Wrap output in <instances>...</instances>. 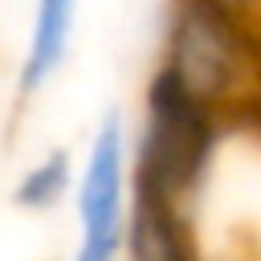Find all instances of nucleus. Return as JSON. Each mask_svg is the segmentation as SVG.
<instances>
[{"label":"nucleus","instance_id":"1","mask_svg":"<svg viewBox=\"0 0 261 261\" xmlns=\"http://www.w3.org/2000/svg\"><path fill=\"white\" fill-rule=\"evenodd\" d=\"M261 65L253 29H245L216 0H175L167 20L163 69L208 110L232 114L245 77Z\"/></svg>","mask_w":261,"mask_h":261},{"label":"nucleus","instance_id":"2","mask_svg":"<svg viewBox=\"0 0 261 261\" xmlns=\"http://www.w3.org/2000/svg\"><path fill=\"white\" fill-rule=\"evenodd\" d=\"M122 192H126V139H122L118 110H106V118L94 135V147H90L82 192H77V216H82L77 261H114L118 257V249L126 241Z\"/></svg>","mask_w":261,"mask_h":261},{"label":"nucleus","instance_id":"3","mask_svg":"<svg viewBox=\"0 0 261 261\" xmlns=\"http://www.w3.org/2000/svg\"><path fill=\"white\" fill-rule=\"evenodd\" d=\"M126 253L130 261H200L192 220L179 208L139 192L126 220Z\"/></svg>","mask_w":261,"mask_h":261},{"label":"nucleus","instance_id":"4","mask_svg":"<svg viewBox=\"0 0 261 261\" xmlns=\"http://www.w3.org/2000/svg\"><path fill=\"white\" fill-rule=\"evenodd\" d=\"M69 29H73V0H41L37 4V24H33V41H29V57L20 69V90L33 94L65 57L69 45Z\"/></svg>","mask_w":261,"mask_h":261},{"label":"nucleus","instance_id":"5","mask_svg":"<svg viewBox=\"0 0 261 261\" xmlns=\"http://www.w3.org/2000/svg\"><path fill=\"white\" fill-rule=\"evenodd\" d=\"M65 188H69V155L65 151H53L45 163H37L20 179L16 204L20 208H49V204H57L65 196Z\"/></svg>","mask_w":261,"mask_h":261}]
</instances>
